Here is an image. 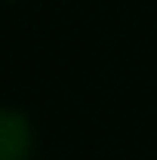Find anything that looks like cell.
Instances as JSON below:
<instances>
[{
	"mask_svg": "<svg viewBox=\"0 0 157 160\" xmlns=\"http://www.w3.org/2000/svg\"><path fill=\"white\" fill-rule=\"evenodd\" d=\"M34 151V129L22 108L0 111V160H28Z\"/></svg>",
	"mask_w": 157,
	"mask_h": 160,
	"instance_id": "6da1fadb",
	"label": "cell"
}]
</instances>
